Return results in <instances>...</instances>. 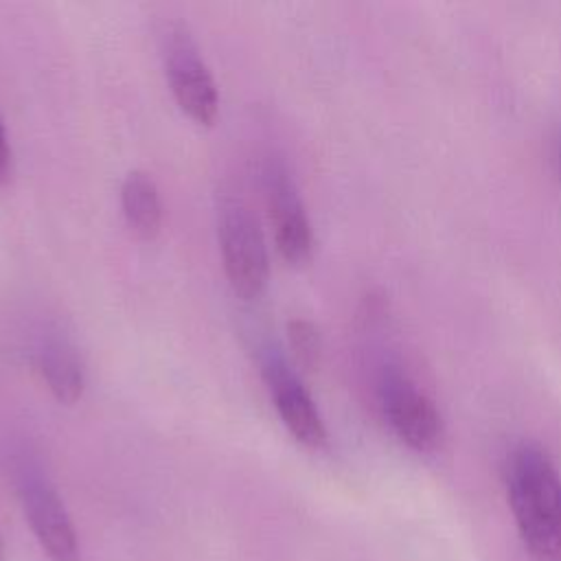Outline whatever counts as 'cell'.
I'll return each instance as SVG.
<instances>
[{
  "instance_id": "obj_1",
  "label": "cell",
  "mask_w": 561,
  "mask_h": 561,
  "mask_svg": "<svg viewBox=\"0 0 561 561\" xmlns=\"http://www.w3.org/2000/svg\"><path fill=\"white\" fill-rule=\"evenodd\" d=\"M508 504L526 548L541 561H561V476L535 445H519L506 465Z\"/></svg>"
},
{
  "instance_id": "obj_2",
  "label": "cell",
  "mask_w": 561,
  "mask_h": 561,
  "mask_svg": "<svg viewBox=\"0 0 561 561\" xmlns=\"http://www.w3.org/2000/svg\"><path fill=\"white\" fill-rule=\"evenodd\" d=\"M7 462L28 526L44 554L50 561H79L77 533L55 486L22 449H13Z\"/></svg>"
},
{
  "instance_id": "obj_3",
  "label": "cell",
  "mask_w": 561,
  "mask_h": 561,
  "mask_svg": "<svg viewBox=\"0 0 561 561\" xmlns=\"http://www.w3.org/2000/svg\"><path fill=\"white\" fill-rule=\"evenodd\" d=\"M217 237L230 287L243 298H256L265 289L270 259L263 230L241 197L224 193L217 199Z\"/></svg>"
},
{
  "instance_id": "obj_4",
  "label": "cell",
  "mask_w": 561,
  "mask_h": 561,
  "mask_svg": "<svg viewBox=\"0 0 561 561\" xmlns=\"http://www.w3.org/2000/svg\"><path fill=\"white\" fill-rule=\"evenodd\" d=\"M160 48L175 103L195 123L210 125L219 110L217 85L188 26L180 20L169 22L160 35Z\"/></svg>"
},
{
  "instance_id": "obj_5",
  "label": "cell",
  "mask_w": 561,
  "mask_h": 561,
  "mask_svg": "<svg viewBox=\"0 0 561 561\" xmlns=\"http://www.w3.org/2000/svg\"><path fill=\"white\" fill-rule=\"evenodd\" d=\"M379 403L392 432L412 449L427 451L443 436L434 401L399 368L386 366L379 377Z\"/></svg>"
},
{
  "instance_id": "obj_6",
  "label": "cell",
  "mask_w": 561,
  "mask_h": 561,
  "mask_svg": "<svg viewBox=\"0 0 561 561\" xmlns=\"http://www.w3.org/2000/svg\"><path fill=\"white\" fill-rule=\"evenodd\" d=\"M263 182L276 250L291 265L309 261L313 250V230L291 173L280 160H267Z\"/></svg>"
},
{
  "instance_id": "obj_7",
  "label": "cell",
  "mask_w": 561,
  "mask_h": 561,
  "mask_svg": "<svg viewBox=\"0 0 561 561\" xmlns=\"http://www.w3.org/2000/svg\"><path fill=\"white\" fill-rule=\"evenodd\" d=\"M263 377L274 397L276 412L291 436L305 447H322L327 443L322 416L311 394L298 375L287 366V362L280 355L267 351L263 357Z\"/></svg>"
},
{
  "instance_id": "obj_8",
  "label": "cell",
  "mask_w": 561,
  "mask_h": 561,
  "mask_svg": "<svg viewBox=\"0 0 561 561\" xmlns=\"http://www.w3.org/2000/svg\"><path fill=\"white\" fill-rule=\"evenodd\" d=\"M39 370L59 403L72 405L83 394V366L75 346L59 335H48L39 346Z\"/></svg>"
},
{
  "instance_id": "obj_9",
  "label": "cell",
  "mask_w": 561,
  "mask_h": 561,
  "mask_svg": "<svg viewBox=\"0 0 561 561\" xmlns=\"http://www.w3.org/2000/svg\"><path fill=\"white\" fill-rule=\"evenodd\" d=\"M121 206L131 230L151 239L160 232L162 226V202L153 178L145 171H129L121 186Z\"/></svg>"
},
{
  "instance_id": "obj_10",
  "label": "cell",
  "mask_w": 561,
  "mask_h": 561,
  "mask_svg": "<svg viewBox=\"0 0 561 561\" xmlns=\"http://www.w3.org/2000/svg\"><path fill=\"white\" fill-rule=\"evenodd\" d=\"M287 335L296 362L305 368H316L322 357V337L318 327L311 320L294 318L287 322Z\"/></svg>"
},
{
  "instance_id": "obj_11",
  "label": "cell",
  "mask_w": 561,
  "mask_h": 561,
  "mask_svg": "<svg viewBox=\"0 0 561 561\" xmlns=\"http://www.w3.org/2000/svg\"><path fill=\"white\" fill-rule=\"evenodd\" d=\"M11 175V145L7 138L4 123L0 118V184H4Z\"/></svg>"
},
{
  "instance_id": "obj_12",
  "label": "cell",
  "mask_w": 561,
  "mask_h": 561,
  "mask_svg": "<svg viewBox=\"0 0 561 561\" xmlns=\"http://www.w3.org/2000/svg\"><path fill=\"white\" fill-rule=\"evenodd\" d=\"M0 561H2V537H0Z\"/></svg>"
},
{
  "instance_id": "obj_13",
  "label": "cell",
  "mask_w": 561,
  "mask_h": 561,
  "mask_svg": "<svg viewBox=\"0 0 561 561\" xmlns=\"http://www.w3.org/2000/svg\"><path fill=\"white\" fill-rule=\"evenodd\" d=\"M559 160H561V147H559Z\"/></svg>"
}]
</instances>
